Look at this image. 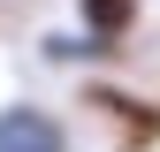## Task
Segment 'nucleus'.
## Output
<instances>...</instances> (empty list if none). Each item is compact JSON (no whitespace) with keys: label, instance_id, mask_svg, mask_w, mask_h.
<instances>
[{"label":"nucleus","instance_id":"1","mask_svg":"<svg viewBox=\"0 0 160 152\" xmlns=\"http://www.w3.org/2000/svg\"><path fill=\"white\" fill-rule=\"evenodd\" d=\"M84 99H92L99 114H114L122 152H152V145H160V99H145V91H122V84H84Z\"/></svg>","mask_w":160,"mask_h":152},{"label":"nucleus","instance_id":"2","mask_svg":"<svg viewBox=\"0 0 160 152\" xmlns=\"http://www.w3.org/2000/svg\"><path fill=\"white\" fill-rule=\"evenodd\" d=\"M0 152H69V122L15 99V107H0Z\"/></svg>","mask_w":160,"mask_h":152},{"label":"nucleus","instance_id":"3","mask_svg":"<svg viewBox=\"0 0 160 152\" xmlns=\"http://www.w3.org/2000/svg\"><path fill=\"white\" fill-rule=\"evenodd\" d=\"M137 15H145V0H76V23H84L99 46H122L137 31Z\"/></svg>","mask_w":160,"mask_h":152}]
</instances>
